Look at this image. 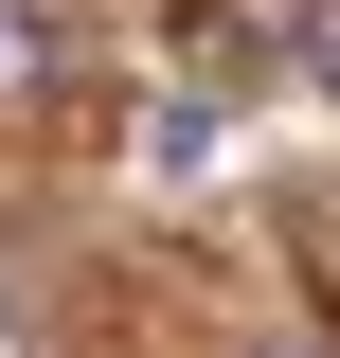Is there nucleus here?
Segmentation results:
<instances>
[{
  "label": "nucleus",
  "instance_id": "nucleus-1",
  "mask_svg": "<svg viewBox=\"0 0 340 358\" xmlns=\"http://www.w3.org/2000/svg\"><path fill=\"white\" fill-rule=\"evenodd\" d=\"M72 90V36H54V0H0V108H54Z\"/></svg>",
  "mask_w": 340,
  "mask_h": 358
},
{
  "label": "nucleus",
  "instance_id": "nucleus-2",
  "mask_svg": "<svg viewBox=\"0 0 340 358\" xmlns=\"http://www.w3.org/2000/svg\"><path fill=\"white\" fill-rule=\"evenodd\" d=\"M304 72H323V90H340V0H304Z\"/></svg>",
  "mask_w": 340,
  "mask_h": 358
},
{
  "label": "nucleus",
  "instance_id": "nucleus-3",
  "mask_svg": "<svg viewBox=\"0 0 340 358\" xmlns=\"http://www.w3.org/2000/svg\"><path fill=\"white\" fill-rule=\"evenodd\" d=\"M233 358H304V341H233Z\"/></svg>",
  "mask_w": 340,
  "mask_h": 358
}]
</instances>
